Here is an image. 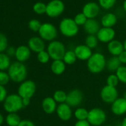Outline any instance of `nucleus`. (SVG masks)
<instances>
[{"instance_id":"nucleus-36","label":"nucleus","mask_w":126,"mask_h":126,"mask_svg":"<svg viewBox=\"0 0 126 126\" xmlns=\"http://www.w3.org/2000/svg\"><path fill=\"white\" fill-rule=\"evenodd\" d=\"M74 21L76 22V24L79 27V26H84V24L86 23L87 20H88V18L85 16V14L82 12V13H79L78 14H76L75 16H74Z\"/></svg>"},{"instance_id":"nucleus-10","label":"nucleus","mask_w":126,"mask_h":126,"mask_svg":"<svg viewBox=\"0 0 126 126\" xmlns=\"http://www.w3.org/2000/svg\"><path fill=\"white\" fill-rule=\"evenodd\" d=\"M100 97L104 103L111 105L119 97L117 87L105 85L100 91Z\"/></svg>"},{"instance_id":"nucleus-39","label":"nucleus","mask_w":126,"mask_h":126,"mask_svg":"<svg viewBox=\"0 0 126 126\" xmlns=\"http://www.w3.org/2000/svg\"><path fill=\"white\" fill-rule=\"evenodd\" d=\"M10 80V78L8 73L5 72L4 71H0V85L1 86H4L9 83Z\"/></svg>"},{"instance_id":"nucleus-15","label":"nucleus","mask_w":126,"mask_h":126,"mask_svg":"<svg viewBox=\"0 0 126 126\" xmlns=\"http://www.w3.org/2000/svg\"><path fill=\"white\" fill-rule=\"evenodd\" d=\"M27 46L32 52L36 53H39L43 50H45V41L42 38H41L39 36L31 37L28 40Z\"/></svg>"},{"instance_id":"nucleus-3","label":"nucleus","mask_w":126,"mask_h":126,"mask_svg":"<svg viewBox=\"0 0 126 126\" xmlns=\"http://www.w3.org/2000/svg\"><path fill=\"white\" fill-rule=\"evenodd\" d=\"M59 30L61 34L67 38H72L76 36L79 32V26L76 24L74 18H65L59 25Z\"/></svg>"},{"instance_id":"nucleus-33","label":"nucleus","mask_w":126,"mask_h":126,"mask_svg":"<svg viewBox=\"0 0 126 126\" xmlns=\"http://www.w3.org/2000/svg\"><path fill=\"white\" fill-rule=\"evenodd\" d=\"M117 0H98V4L104 10H110L114 7Z\"/></svg>"},{"instance_id":"nucleus-30","label":"nucleus","mask_w":126,"mask_h":126,"mask_svg":"<svg viewBox=\"0 0 126 126\" xmlns=\"http://www.w3.org/2000/svg\"><path fill=\"white\" fill-rule=\"evenodd\" d=\"M98 42H99V40L96 35H88L85 38V44L92 49L97 47Z\"/></svg>"},{"instance_id":"nucleus-48","label":"nucleus","mask_w":126,"mask_h":126,"mask_svg":"<svg viewBox=\"0 0 126 126\" xmlns=\"http://www.w3.org/2000/svg\"><path fill=\"white\" fill-rule=\"evenodd\" d=\"M123 9H124V10L126 12V0H125V1H123Z\"/></svg>"},{"instance_id":"nucleus-23","label":"nucleus","mask_w":126,"mask_h":126,"mask_svg":"<svg viewBox=\"0 0 126 126\" xmlns=\"http://www.w3.org/2000/svg\"><path fill=\"white\" fill-rule=\"evenodd\" d=\"M66 69V64L62 60H55L50 64V70L56 75H62Z\"/></svg>"},{"instance_id":"nucleus-32","label":"nucleus","mask_w":126,"mask_h":126,"mask_svg":"<svg viewBox=\"0 0 126 126\" xmlns=\"http://www.w3.org/2000/svg\"><path fill=\"white\" fill-rule=\"evenodd\" d=\"M115 74L117 76L120 82L126 84V66L122 65L115 72Z\"/></svg>"},{"instance_id":"nucleus-46","label":"nucleus","mask_w":126,"mask_h":126,"mask_svg":"<svg viewBox=\"0 0 126 126\" xmlns=\"http://www.w3.org/2000/svg\"><path fill=\"white\" fill-rule=\"evenodd\" d=\"M3 122H4V117H3L2 114H1L0 113V126L2 125Z\"/></svg>"},{"instance_id":"nucleus-24","label":"nucleus","mask_w":126,"mask_h":126,"mask_svg":"<svg viewBox=\"0 0 126 126\" xmlns=\"http://www.w3.org/2000/svg\"><path fill=\"white\" fill-rule=\"evenodd\" d=\"M122 66L117 56H112L107 61L106 68L111 72H116Z\"/></svg>"},{"instance_id":"nucleus-40","label":"nucleus","mask_w":126,"mask_h":126,"mask_svg":"<svg viewBox=\"0 0 126 126\" xmlns=\"http://www.w3.org/2000/svg\"><path fill=\"white\" fill-rule=\"evenodd\" d=\"M7 97V90L5 87L4 86L0 85V103L4 102Z\"/></svg>"},{"instance_id":"nucleus-45","label":"nucleus","mask_w":126,"mask_h":126,"mask_svg":"<svg viewBox=\"0 0 126 126\" xmlns=\"http://www.w3.org/2000/svg\"><path fill=\"white\" fill-rule=\"evenodd\" d=\"M22 103L24 107L28 106L30 103V98H22Z\"/></svg>"},{"instance_id":"nucleus-18","label":"nucleus","mask_w":126,"mask_h":126,"mask_svg":"<svg viewBox=\"0 0 126 126\" xmlns=\"http://www.w3.org/2000/svg\"><path fill=\"white\" fill-rule=\"evenodd\" d=\"M31 55V50L26 45H20L16 49L15 57L19 62L24 63L27 61Z\"/></svg>"},{"instance_id":"nucleus-27","label":"nucleus","mask_w":126,"mask_h":126,"mask_svg":"<svg viewBox=\"0 0 126 126\" xmlns=\"http://www.w3.org/2000/svg\"><path fill=\"white\" fill-rule=\"evenodd\" d=\"M88 112L89 111L85 108H77L74 112V116L77 120H87Z\"/></svg>"},{"instance_id":"nucleus-5","label":"nucleus","mask_w":126,"mask_h":126,"mask_svg":"<svg viewBox=\"0 0 126 126\" xmlns=\"http://www.w3.org/2000/svg\"><path fill=\"white\" fill-rule=\"evenodd\" d=\"M66 51L65 44L62 42L56 40L50 41L47 47V52H48L50 59L53 61L62 60Z\"/></svg>"},{"instance_id":"nucleus-22","label":"nucleus","mask_w":126,"mask_h":126,"mask_svg":"<svg viewBox=\"0 0 126 126\" xmlns=\"http://www.w3.org/2000/svg\"><path fill=\"white\" fill-rule=\"evenodd\" d=\"M100 23L104 27L113 28L117 23V16L113 13H107L102 16Z\"/></svg>"},{"instance_id":"nucleus-17","label":"nucleus","mask_w":126,"mask_h":126,"mask_svg":"<svg viewBox=\"0 0 126 126\" xmlns=\"http://www.w3.org/2000/svg\"><path fill=\"white\" fill-rule=\"evenodd\" d=\"M74 52L78 60L88 61L92 55V49L85 44H79L74 49Z\"/></svg>"},{"instance_id":"nucleus-28","label":"nucleus","mask_w":126,"mask_h":126,"mask_svg":"<svg viewBox=\"0 0 126 126\" xmlns=\"http://www.w3.org/2000/svg\"><path fill=\"white\" fill-rule=\"evenodd\" d=\"M10 64V57L6 53H0V71L8 69Z\"/></svg>"},{"instance_id":"nucleus-19","label":"nucleus","mask_w":126,"mask_h":126,"mask_svg":"<svg viewBox=\"0 0 126 126\" xmlns=\"http://www.w3.org/2000/svg\"><path fill=\"white\" fill-rule=\"evenodd\" d=\"M42 108L45 113L51 114L56 112L57 109V103L54 100L53 97H47L44 98L42 102Z\"/></svg>"},{"instance_id":"nucleus-35","label":"nucleus","mask_w":126,"mask_h":126,"mask_svg":"<svg viewBox=\"0 0 126 126\" xmlns=\"http://www.w3.org/2000/svg\"><path fill=\"white\" fill-rule=\"evenodd\" d=\"M50 59V57L48 52H47V50H43V51L37 53V60L39 63H41L42 64H45V63H48Z\"/></svg>"},{"instance_id":"nucleus-8","label":"nucleus","mask_w":126,"mask_h":126,"mask_svg":"<svg viewBox=\"0 0 126 126\" xmlns=\"http://www.w3.org/2000/svg\"><path fill=\"white\" fill-rule=\"evenodd\" d=\"M65 6L62 0H50L46 7V15L50 18H57L65 11Z\"/></svg>"},{"instance_id":"nucleus-14","label":"nucleus","mask_w":126,"mask_h":126,"mask_svg":"<svg viewBox=\"0 0 126 126\" xmlns=\"http://www.w3.org/2000/svg\"><path fill=\"white\" fill-rule=\"evenodd\" d=\"M56 113L58 117L62 121H64V122L69 121L74 114L72 111V108L69 105H68L66 103L59 104L57 106Z\"/></svg>"},{"instance_id":"nucleus-49","label":"nucleus","mask_w":126,"mask_h":126,"mask_svg":"<svg viewBox=\"0 0 126 126\" xmlns=\"http://www.w3.org/2000/svg\"><path fill=\"white\" fill-rule=\"evenodd\" d=\"M123 46H124V49L126 51V39L125 40L124 43H123Z\"/></svg>"},{"instance_id":"nucleus-16","label":"nucleus","mask_w":126,"mask_h":126,"mask_svg":"<svg viewBox=\"0 0 126 126\" xmlns=\"http://www.w3.org/2000/svg\"><path fill=\"white\" fill-rule=\"evenodd\" d=\"M111 112L116 116H122L126 114V100L118 97L111 106Z\"/></svg>"},{"instance_id":"nucleus-37","label":"nucleus","mask_w":126,"mask_h":126,"mask_svg":"<svg viewBox=\"0 0 126 126\" xmlns=\"http://www.w3.org/2000/svg\"><path fill=\"white\" fill-rule=\"evenodd\" d=\"M119 83H120V80L117 76L116 75V74H111L108 75L106 79V85H108L113 87H117Z\"/></svg>"},{"instance_id":"nucleus-21","label":"nucleus","mask_w":126,"mask_h":126,"mask_svg":"<svg viewBox=\"0 0 126 126\" xmlns=\"http://www.w3.org/2000/svg\"><path fill=\"white\" fill-rule=\"evenodd\" d=\"M108 51L112 56H119L124 49L123 43L120 42L118 40H113L108 44Z\"/></svg>"},{"instance_id":"nucleus-41","label":"nucleus","mask_w":126,"mask_h":126,"mask_svg":"<svg viewBox=\"0 0 126 126\" xmlns=\"http://www.w3.org/2000/svg\"><path fill=\"white\" fill-rule=\"evenodd\" d=\"M18 126H36L35 124L30 120H22Z\"/></svg>"},{"instance_id":"nucleus-1","label":"nucleus","mask_w":126,"mask_h":126,"mask_svg":"<svg viewBox=\"0 0 126 126\" xmlns=\"http://www.w3.org/2000/svg\"><path fill=\"white\" fill-rule=\"evenodd\" d=\"M107 61L105 55L100 52L93 53L87 61V68L92 74H100L106 68Z\"/></svg>"},{"instance_id":"nucleus-2","label":"nucleus","mask_w":126,"mask_h":126,"mask_svg":"<svg viewBox=\"0 0 126 126\" xmlns=\"http://www.w3.org/2000/svg\"><path fill=\"white\" fill-rule=\"evenodd\" d=\"M8 75L11 80L16 83H22L27 76V69L26 66L19 61L13 62L8 68Z\"/></svg>"},{"instance_id":"nucleus-9","label":"nucleus","mask_w":126,"mask_h":126,"mask_svg":"<svg viewBox=\"0 0 126 126\" xmlns=\"http://www.w3.org/2000/svg\"><path fill=\"white\" fill-rule=\"evenodd\" d=\"M36 90V83L33 80H25L23 81L18 88V94L22 98H30L35 94Z\"/></svg>"},{"instance_id":"nucleus-13","label":"nucleus","mask_w":126,"mask_h":126,"mask_svg":"<svg viewBox=\"0 0 126 126\" xmlns=\"http://www.w3.org/2000/svg\"><path fill=\"white\" fill-rule=\"evenodd\" d=\"M100 6L98 3L95 1H89L87 2L82 7V13L85 16L89 18H95L100 12Z\"/></svg>"},{"instance_id":"nucleus-26","label":"nucleus","mask_w":126,"mask_h":126,"mask_svg":"<svg viewBox=\"0 0 126 126\" xmlns=\"http://www.w3.org/2000/svg\"><path fill=\"white\" fill-rule=\"evenodd\" d=\"M76 60L77 58L74 50H67L62 58V61L66 65H72L76 63Z\"/></svg>"},{"instance_id":"nucleus-31","label":"nucleus","mask_w":126,"mask_h":126,"mask_svg":"<svg viewBox=\"0 0 126 126\" xmlns=\"http://www.w3.org/2000/svg\"><path fill=\"white\" fill-rule=\"evenodd\" d=\"M46 7L47 4L42 1H37L33 5V10L38 15H42L46 13Z\"/></svg>"},{"instance_id":"nucleus-4","label":"nucleus","mask_w":126,"mask_h":126,"mask_svg":"<svg viewBox=\"0 0 126 126\" xmlns=\"http://www.w3.org/2000/svg\"><path fill=\"white\" fill-rule=\"evenodd\" d=\"M24 108L22 98L16 94L7 95L5 100L4 101V109L9 113H16Z\"/></svg>"},{"instance_id":"nucleus-12","label":"nucleus","mask_w":126,"mask_h":126,"mask_svg":"<svg viewBox=\"0 0 126 126\" xmlns=\"http://www.w3.org/2000/svg\"><path fill=\"white\" fill-rule=\"evenodd\" d=\"M96 35L99 41L105 44H108L111 41L114 40V38L116 36V32L114 28L102 27L100 28Z\"/></svg>"},{"instance_id":"nucleus-42","label":"nucleus","mask_w":126,"mask_h":126,"mask_svg":"<svg viewBox=\"0 0 126 126\" xmlns=\"http://www.w3.org/2000/svg\"><path fill=\"white\" fill-rule=\"evenodd\" d=\"M16 48H14L13 47H8L7 49H6V52H7L6 54H7L9 57L15 56V54H16Z\"/></svg>"},{"instance_id":"nucleus-38","label":"nucleus","mask_w":126,"mask_h":126,"mask_svg":"<svg viewBox=\"0 0 126 126\" xmlns=\"http://www.w3.org/2000/svg\"><path fill=\"white\" fill-rule=\"evenodd\" d=\"M8 47V41L6 35L0 32V53L4 52Z\"/></svg>"},{"instance_id":"nucleus-50","label":"nucleus","mask_w":126,"mask_h":126,"mask_svg":"<svg viewBox=\"0 0 126 126\" xmlns=\"http://www.w3.org/2000/svg\"><path fill=\"white\" fill-rule=\"evenodd\" d=\"M123 98H125V99L126 100V92H124V94H123Z\"/></svg>"},{"instance_id":"nucleus-20","label":"nucleus","mask_w":126,"mask_h":126,"mask_svg":"<svg viewBox=\"0 0 126 126\" xmlns=\"http://www.w3.org/2000/svg\"><path fill=\"white\" fill-rule=\"evenodd\" d=\"M101 23H100L95 18H89L84 24V30L88 35H97L100 30Z\"/></svg>"},{"instance_id":"nucleus-43","label":"nucleus","mask_w":126,"mask_h":126,"mask_svg":"<svg viewBox=\"0 0 126 126\" xmlns=\"http://www.w3.org/2000/svg\"><path fill=\"white\" fill-rule=\"evenodd\" d=\"M118 57V58H119V60H120V63H122V64H126V50H124L123 52H121L120 54V55L119 56H117Z\"/></svg>"},{"instance_id":"nucleus-7","label":"nucleus","mask_w":126,"mask_h":126,"mask_svg":"<svg viewBox=\"0 0 126 126\" xmlns=\"http://www.w3.org/2000/svg\"><path fill=\"white\" fill-rule=\"evenodd\" d=\"M107 119L106 113L100 108H93L88 112L87 120L92 126H101Z\"/></svg>"},{"instance_id":"nucleus-11","label":"nucleus","mask_w":126,"mask_h":126,"mask_svg":"<svg viewBox=\"0 0 126 126\" xmlns=\"http://www.w3.org/2000/svg\"><path fill=\"white\" fill-rule=\"evenodd\" d=\"M84 94L79 89H75L70 91L67 94L66 103L71 108L79 106L83 101Z\"/></svg>"},{"instance_id":"nucleus-44","label":"nucleus","mask_w":126,"mask_h":126,"mask_svg":"<svg viewBox=\"0 0 126 126\" xmlns=\"http://www.w3.org/2000/svg\"><path fill=\"white\" fill-rule=\"evenodd\" d=\"M74 126H91L88 120H77Z\"/></svg>"},{"instance_id":"nucleus-29","label":"nucleus","mask_w":126,"mask_h":126,"mask_svg":"<svg viewBox=\"0 0 126 126\" xmlns=\"http://www.w3.org/2000/svg\"><path fill=\"white\" fill-rule=\"evenodd\" d=\"M67 93L63 91V90H56L53 95V98L54 99V100L59 103H66V100H67Z\"/></svg>"},{"instance_id":"nucleus-25","label":"nucleus","mask_w":126,"mask_h":126,"mask_svg":"<svg viewBox=\"0 0 126 126\" xmlns=\"http://www.w3.org/2000/svg\"><path fill=\"white\" fill-rule=\"evenodd\" d=\"M5 121L8 126H18L22 120L16 113H9L6 117Z\"/></svg>"},{"instance_id":"nucleus-6","label":"nucleus","mask_w":126,"mask_h":126,"mask_svg":"<svg viewBox=\"0 0 126 126\" xmlns=\"http://www.w3.org/2000/svg\"><path fill=\"white\" fill-rule=\"evenodd\" d=\"M39 37L46 41H54L58 35L57 28L51 23L45 22L42 23L39 32Z\"/></svg>"},{"instance_id":"nucleus-34","label":"nucleus","mask_w":126,"mask_h":126,"mask_svg":"<svg viewBox=\"0 0 126 126\" xmlns=\"http://www.w3.org/2000/svg\"><path fill=\"white\" fill-rule=\"evenodd\" d=\"M42 24L41 23V21L39 20L33 18L31 20H30L28 22V28L33 32H39Z\"/></svg>"},{"instance_id":"nucleus-47","label":"nucleus","mask_w":126,"mask_h":126,"mask_svg":"<svg viewBox=\"0 0 126 126\" xmlns=\"http://www.w3.org/2000/svg\"><path fill=\"white\" fill-rule=\"evenodd\" d=\"M121 126H126V117H125L123 120V121L121 123Z\"/></svg>"},{"instance_id":"nucleus-51","label":"nucleus","mask_w":126,"mask_h":126,"mask_svg":"<svg viewBox=\"0 0 126 126\" xmlns=\"http://www.w3.org/2000/svg\"><path fill=\"white\" fill-rule=\"evenodd\" d=\"M111 126V125H108V126Z\"/></svg>"}]
</instances>
